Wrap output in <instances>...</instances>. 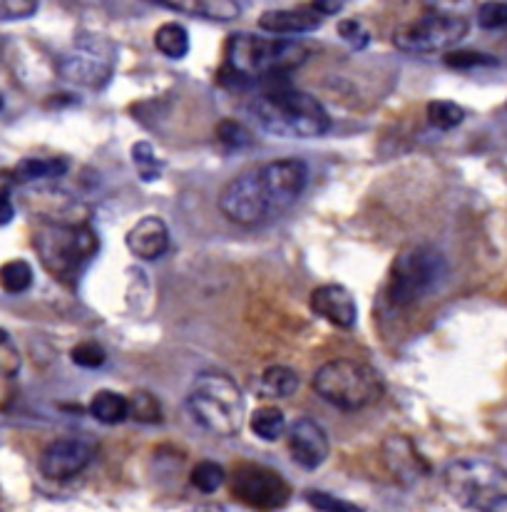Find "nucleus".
<instances>
[{"label":"nucleus","mask_w":507,"mask_h":512,"mask_svg":"<svg viewBox=\"0 0 507 512\" xmlns=\"http://www.w3.org/2000/svg\"><path fill=\"white\" fill-rule=\"evenodd\" d=\"M249 115L261 130L286 140H314L331 130V115L314 95L284 85L256 95Z\"/></svg>","instance_id":"nucleus-3"},{"label":"nucleus","mask_w":507,"mask_h":512,"mask_svg":"<svg viewBox=\"0 0 507 512\" xmlns=\"http://www.w3.org/2000/svg\"><path fill=\"white\" fill-rule=\"evenodd\" d=\"M68 172V162L65 160H40V157H30V160L18 162L15 167V177L23 182H38V179H55L63 177Z\"/></svg>","instance_id":"nucleus-24"},{"label":"nucleus","mask_w":507,"mask_h":512,"mask_svg":"<svg viewBox=\"0 0 507 512\" xmlns=\"http://www.w3.org/2000/svg\"><path fill=\"white\" fill-rule=\"evenodd\" d=\"M299 391V373L289 366H271L256 378V393L264 398H289Z\"/></svg>","instance_id":"nucleus-19"},{"label":"nucleus","mask_w":507,"mask_h":512,"mask_svg":"<svg viewBox=\"0 0 507 512\" xmlns=\"http://www.w3.org/2000/svg\"><path fill=\"white\" fill-rule=\"evenodd\" d=\"M90 416L102 426H117L130 418V398L115 391H97L90 398Z\"/></svg>","instance_id":"nucleus-20"},{"label":"nucleus","mask_w":507,"mask_h":512,"mask_svg":"<svg viewBox=\"0 0 507 512\" xmlns=\"http://www.w3.org/2000/svg\"><path fill=\"white\" fill-rule=\"evenodd\" d=\"M428 10L435 13H448V15H463V10L468 8L470 0H425Z\"/></svg>","instance_id":"nucleus-37"},{"label":"nucleus","mask_w":507,"mask_h":512,"mask_svg":"<svg viewBox=\"0 0 507 512\" xmlns=\"http://www.w3.org/2000/svg\"><path fill=\"white\" fill-rule=\"evenodd\" d=\"M338 35H341L353 50H363L371 43V33H368L358 20H341V23H338Z\"/></svg>","instance_id":"nucleus-36"},{"label":"nucleus","mask_w":507,"mask_h":512,"mask_svg":"<svg viewBox=\"0 0 507 512\" xmlns=\"http://www.w3.org/2000/svg\"><path fill=\"white\" fill-rule=\"evenodd\" d=\"M130 418L137 423H160L162 421V406L152 393L137 391L135 396L130 398Z\"/></svg>","instance_id":"nucleus-29"},{"label":"nucleus","mask_w":507,"mask_h":512,"mask_svg":"<svg viewBox=\"0 0 507 512\" xmlns=\"http://www.w3.org/2000/svg\"><path fill=\"white\" fill-rule=\"evenodd\" d=\"M217 137L227 147H234V150H239V147H249V142H252V135L247 132V127L239 125V122H232V120L219 122Z\"/></svg>","instance_id":"nucleus-35"},{"label":"nucleus","mask_w":507,"mask_h":512,"mask_svg":"<svg viewBox=\"0 0 507 512\" xmlns=\"http://www.w3.org/2000/svg\"><path fill=\"white\" fill-rule=\"evenodd\" d=\"M386 458H388V465H391L393 473H398V475L403 473V478L406 480H411V478L416 480L418 475L428 473V465H425V460L418 455L416 445L406 438L388 440Z\"/></svg>","instance_id":"nucleus-18"},{"label":"nucleus","mask_w":507,"mask_h":512,"mask_svg":"<svg viewBox=\"0 0 507 512\" xmlns=\"http://www.w3.org/2000/svg\"><path fill=\"white\" fill-rule=\"evenodd\" d=\"M127 249L142 261H157L169 252V229L165 219L142 217L125 237Z\"/></svg>","instance_id":"nucleus-15"},{"label":"nucleus","mask_w":507,"mask_h":512,"mask_svg":"<svg viewBox=\"0 0 507 512\" xmlns=\"http://www.w3.org/2000/svg\"><path fill=\"white\" fill-rule=\"evenodd\" d=\"M20 351L5 329H0V376L15 378L20 373Z\"/></svg>","instance_id":"nucleus-31"},{"label":"nucleus","mask_w":507,"mask_h":512,"mask_svg":"<svg viewBox=\"0 0 507 512\" xmlns=\"http://www.w3.org/2000/svg\"><path fill=\"white\" fill-rule=\"evenodd\" d=\"M450 498L463 510L507 512V470L488 458H455L443 470Z\"/></svg>","instance_id":"nucleus-5"},{"label":"nucleus","mask_w":507,"mask_h":512,"mask_svg":"<svg viewBox=\"0 0 507 512\" xmlns=\"http://www.w3.org/2000/svg\"><path fill=\"white\" fill-rule=\"evenodd\" d=\"M249 428H252L256 438L274 443V440H279L286 433V418L276 406H261L249 418Z\"/></svg>","instance_id":"nucleus-21"},{"label":"nucleus","mask_w":507,"mask_h":512,"mask_svg":"<svg viewBox=\"0 0 507 512\" xmlns=\"http://www.w3.org/2000/svg\"><path fill=\"white\" fill-rule=\"evenodd\" d=\"M425 115H428L430 127H435V130H443V132L455 130V127L463 125V120H465V110L453 100L428 102V110H425Z\"/></svg>","instance_id":"nucleus-25"},{"label":"nucleus","mask_w":507,"mask_h":512,"mask_svg":"<svg viewBox=\"0 0 507 512\" xmlns=\"http://www.w3.org/2000/svg\"><path fill=\"white\" fill-rule=\"evenodd\" d=\"M286 443H289V453L299 468L316 470L326 463L331 453V443L326 430L314 421V418H299L291 423L289 433H286Z\"/></svg>","instance_id":"nucleus-13"},{"label":"nucleus","mask_w":507,"mask_h":512,"mask_svg":"<svg viewBox=\"0 0 507 512\" xmlns=\"http://www.w3.org/2000/svg\"><path fill=\"white\" fill-rule=\"evenodd\" d=\"M324 23V15L309 5V8H279V10H266L261 13L259 25L266 33L274 35H301V33H314Z\"/></svg>","instance_id":"nucleus-16"},{"label":"nucleus","mask_w":507,"mask_h":512,"mask_svg":"<svg viewBox=\"0 0 507 512\" xmlns=\"http://www.w3.org/2000/svg\"><path fill=\"white\" fill-rule=\"evenodd\" d=\"M306 503L316 510H326V512H358L361 508L353 503H346V500H338L334 495L321 493V490H306L304 493Z\"/></svg>","instance_id":"nucleus-33"},{"label":"nucleus","mask_w":507,"mask_h":512,"mask_svg":"<svg viewBox=\"0 0 507 512\" xmlns=\"http://www.w3.org/2000/svg\"><path fill=\"white\" fill-rule=\"evenodd\" d=\"M189 483H192V488H197L199 493L212 495L227 483V473H224L222 465L214 463V460H202V463L194 465V470L189 473Z\"/></svg>","instance_id":"nucleus-26"},{"label":"nucleus","mask_w":507,"mask_h":512,"mask_svg":"<svg viewBox=\"0 0 507 512\" xmlns=\"http://www.w3.org/2000/svg\"><path fill=\"white\" fill-rule=\"evenodd\" d=\"M117 63V48L100 35H80L73 50L60 58L58 73L68 83L100 90L112 80Z\"/></svg>","instance_id":"nucleus-10"},{"label":"nucleus","mask_w":507,"mask_h":512,"mask_svg":"<svg viewBox=\"0 0 507 512\" xmlns=\"http://www.w3.org/2000/svg\"><path fill=\"white\" fill-rule=\"evenodd\" d=\"M232 495L247 508L279 510L291 500V488L274 468L242 463L232 473Z\"/></svg>","instance_id":"nucleus-11"},{"label":"nucleus","mask_w":507,"mask_h":512,"mask_svg":"<svg viewBox=\"0 0 507 512\" xmlns=\"http://www.w3.org/2000/svg\"><path fill=\"white\" fill-rule=\"evenodd\" d=\"M33 266L23 259H13V261H5L0 266V289L8 291V294H23L33 286Z\"/></svg>","instance_id":"nucleus-23"},{"label":"nucleus","mask_w":507,"mask_h":512,"mask_svg":"<svg viewBox=\"0 0 507 512\" xmlns=\"http://www.w3.org/2000/svg\"><path fill=\"white\" fill-rule=\"evenodd\" d=\"M311 388L338 411H363L381 401L383 378L366 363L336 358L314 373Z\"/></svg>","instance_id":"nucleus-8"},{"label":"nucleus","mask_w":507,"mask_h":512,"mask_svg":"<svg viewBox=\"0 0 507 512\" xmlns=\"http://www.w3.org/2000/svg\"><path fill=\"white\" fill-rule=\"evenodd\" d=\"M478 23L485 30L507 28V3L505 0H488L478 8Z\"/></svg>","instance_id":"nucleus-32"},{"label":"nucleus","mask_w":507,"mask_h":512,"mask_svg":"<svg viewBox=\"0 0 507 512\" xmlns=\"http://www.w3.org/2000/svg\"><path fill=\"white\" fill-rule=\"evenodd\" d=\"M169 10L189 15V18L212 20V23H234L242 15L239 0H152Z\"/></svg>","instance_id":"nucleus-17"},{"label":"nucleus","mask_w":507,"mask_h":512,"mask_svg":"<svg viewBox=\"0 0 507 512\" xmlns=\"http://www.w3.org/2000/svg\"><path fill=\"white\" fill-rule=\"evenodd\" d=\"M70 361L80 368H102L107 361V353L97 341H83L70 351Z\"/></svg>","instance_id":"nucleus-30"},{"label":"nucleus","mask_w":507,"mask_h":512,"mask_svg":"<svg viewBox=\"0 0 507 512\" xmlns=\"http://www.w3.org/2000/svg\"><path fill=\"white\" fill-rule=\"evenodd\" d=\"M309 306L316 316L329 321L331 326H338V329H353L358 321L356 296L341 284H324L314 289Z\"/></svg>","instance_id":"nucleus-14"},{"label":"nucleus","mask_w":507,"mask_h":512,"mask_svg":"<svg viewBox=\"0 0 507 512\" xmlns=\"http://www.w3.org/2000/svg\"><path fill=\"white\" fill-rule=\"evenodd\" d=\"M130 157L132 162H135V170L140 174L142 182H155V179L162 177L165 165H162L160 157L155 155V147H152L150 142H135L130 150Z\"/></svg>","instance_id":"nucleus-27"},{"label":"nucleus","mask_w":507,"mask_h":512,"mask_svg":"<svg viewBox=\"0 0 507 512\" xmlns=\"http://www.w3.org/2000/svg\"><path fill=\"white\" fill-rule=\"evenodd\" d=\"M97 455V440L92 438H60L53 440L48 448L40 453L38 468L40 475L48 480H70L80 475L92 458Z\"/></svg>","instance_id":"nucleus-12"},{"label":"nucleus","mask_w":507,"mask_h":512,"mask_svg":"<svg viewBox=\"0 0 507 512\" xmlns=\"http://www.w3.org/2000/svg\"><path fill=\"white\" fill-rule=\"evenodd\" d=\"M309 182L304 160H274L237 174L219 194V212L239 227H261L284 217Z\"/></svg>","instance_id":"nucleus-1"},{"label":"nucleus","mask_w":507,"mask_h":512,"mask_svg":"<svg viewBox=\"0 0 507 512\" xmlns=\"http://www.w3.org/2000/svg\"><path fill=\"white\" fill-rule=\"evenodd\" d=\"M40 264L63 284H75L100 252V237L90 224L50 222L33 234Z\"/></svg>","instance_id":"nucleus-4"},{"label":"nucleus","mask_w":507,"mask_h":512,"mask_svg":"<svg viewBox=\"0 0 507 512\" xmlns=\"http://www.w3.org/2000/svg\"><path fill=\"white\" fill-rule=\"evenodd\" d=\"M155 48L169 60H182L189 53V33L177 23H165L155 33Z\"/></svg>","instance_id":"nucleus-22"},{"label":"nucleus","mask_w":507,"mask_h":512,"mask_svg":"<svg viewBox=\"0 0 507 512\" xmlns=\"http://www.w3.org/2000/svg\"><path fill=\"white\" fill-rule=\"evenodd\" d=\"M38 13V0H0V23L33 18Z\"/></svg>","instance_id":"nucleus-34"},{"label":"nucleus","mask_w":507,"mask_h":512,"mask_svg":"<svg viewBox=\"0 0 507 512\" xmlns=\"http://www.w3.org/2000/svg\"><path fill=\"white\" fill-rule=\"evenodd\" d=\"M448 279V259L430 244H411L396 256L388 276V304L408 309L428 299Z\"/></svg>","instance_id":"nucleus-7"},{"label":"nucleus","mask_w":507,"mask_h":512,"mask_svg":"<svg viewBox=\"0 0 507 512\" xmlns=\"http://www.w3.org/2000/svg\"><path fill=\"white\" fill-rule=\"evenodd\" d=\"M470 25L465 15H448L428 10L423 18L401 25L393 33V45L411 55H433L450 50L468 35Z\"/></svg>","instance_id":"nucleus-9"},{"label":"nucleus","mask_w":507,"mask_h":512,"mask_svg":"<svg viewBox=\"0 0 507 512\" xmlns=\"http://www.w3.org/2000/svg\"><path fill=\"white\" fill-rule=\"evenodd\" d=\"M15 217V207H13V199H10L8 189H0V227L13 222Z\"/></svg>","instance_id":"nucleus-38"},{"label":"nucleus","mask_w":507,"mask_h":512,"mask_svg":"<svg viewBox=\"0 0 507 512\" xmlns=\"http://www.w3.org/2000/svg\"><path fill=\"white\" fill-rule=\"evenodd\" d=\"M187 408L197 426L209 430V433L232 438L242 430L244 393L227 373H199L187 398Z\"/></svg>","instance_id":"nucleus-6"},{"label":"nucleus","mask_w":507,"mask_h":512,"mask_svg":"<svg viewBox=\"0 0 507 512\" xmlns=\"http://www.w3.org/2000/svg\"><path fill=\"white\" fill-rule=\"evenodd\" d=\"M0 110H3V97H0Z\"/></svg>","instance_id":"nucleus-39"},{"label":"nucleus","mask_w":507,"mask_h":512,"mask_svg":"<svg viewBox=\"0 0 507 512\" xmlns=\"http://www.w3.org/2000/svg\"><path fill=\"white\" fill-rule=\"evenodd\" d=\"M306 43L291 38H261L237 33L227 40L219 83L229 90H249L252 85L279 83L309 60Z\"/></svg>","instance_id":"nucleus-2"},{"label":"nucleus","mask_w":507,"mask_h":512,"mask_svg":"<svg viewBox=\"0 0 507 512\" xmlns=\"http://www.w3.org/2000/svg\"><path fill=\"white\" fill-rule=\"evenodd\" d=\"M443 63L453 70H475V68H495L498 58L480 50H448L443 55Z\"/></svg>","instance_id":"nucleus-28"}]
</instances>
